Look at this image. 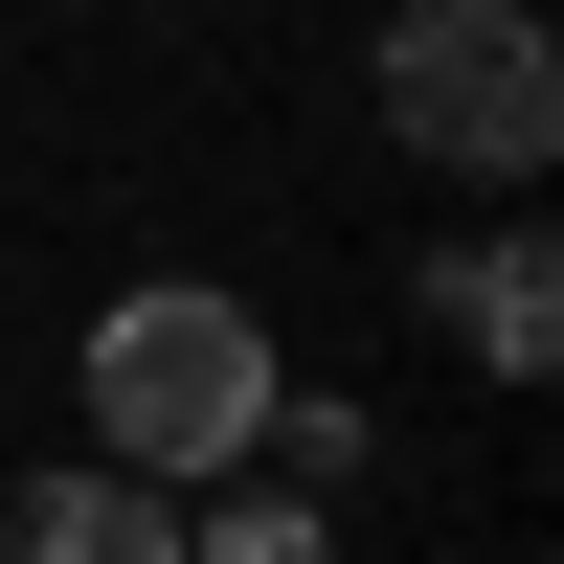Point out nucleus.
Here are the masks:
<instances>
[{
  "instance_id": "1",
  "label": "nucleus",
  "mask_w": 564,
  "mask_h": 564,
  "mask_svg": "<svg viewBox=\"0 0 564 564\" xmlns=\"http://www.w3.org/2000/svg\"><path fill=\"white\" fill-rule=\"evenodd\" d=\"M249 430H271V339H249V294H204V271H159V294H113L90 316V452L113 475H249Z\"/></svg>"
},
{
  "instance_id": "2",
  "label": "nucleus",
  "mask_w": 564,
  "mask_h": 564,
  "mask_svg": "<svg viewBox=\"0 0 564 564\" xmlns=\"http://www.w3.org/2000/svg\"><path fill=\"white\" fill-rule=\"evenodd\" d=\"M384 113H406V159H452V181H542L564 45L520 23V0H406L384 23Z\"/></svg>"
},
{
  "instance_id": "3",
  "label": "nucleus",
  "mask_w": 564,
  "mask_h": 564,
  "mask_svg": "<svg viewBox=\"0 0 564 564\" xmlns=\"http://www.w3.org/2000/svg\"><path fill=\"white\" fill-rule=\"evenodd\" d=\"M0 564H181V497H159V475H113V452H90V475H45L23 520H0Z\"/></svg>"
},
{
  "instance_id": "4",
  "label": "nucleus",
  "mask_w": 564,
  "mask_h": 564,
  "mask_svg": "<svg viewBox=\"0 0 564 564\" xmlns=\"http://www.w3.org/2000/svg\"><path fill=\"white\" fill-rule=\"evenodd\" d=\"M430 316H452V339H475V361H497V384H542V339H564V271H542V226H497V249H475V271H452V294H430Z\"/></svg>"
},
{
  "instance_id": "5",
  "label": "nucleus",
  "mask_w": 564,
  "mask_h": 564,
  "mask_svg": "<svg viewBox=\"0 0 564 564\" xmlns=\"http://www.w3.org/2000/svg\"><path fill=\"white\" fill-rule=\"evenodd\" d=\"M181 564H316V520H226V542H181Z\"/></svg>"
}]
</instances>
